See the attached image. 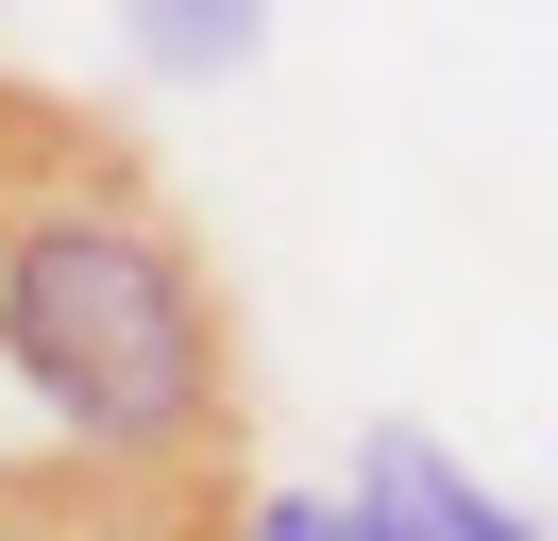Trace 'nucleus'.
<instances>
[{"instance_id": "7ed1b4c3", "label": "nucleus", "mask_w": 558, "mask_h": 541, "mask_svg": "<svg viewBox=\"0 0 558 541\" xmlns=\"http://www.w3.org/2000/svg\"><path fill=\"white\" fill-rule=\"evenodd\" d=\"M254 34H271L254 0H153V17H136V51H153V68H238Z\"/></svg>"}, {"instance_id": "20e7f679", "label": "nucleus", "mask_w": 558, "mask_h": 541, "mask_svg": "<svg viewBox=\"0 0 558 541\" xmlns=\"http://www.w3.org/2000/svg\"><path fill=\"white\" fill-rule=\"evenodd\" d=\"M238 541H355V525H339L322 491H254V507H238Z\"/></svg>"}, {"instance_id": "f03ea898", "label": "nucleus", "mask_w": 558, "mask_h": 541, "mask_svg": "<svg viewBox=\"0 0 558 541\" xmlns=\"http://www.w3.org/2000/svg\"><path fill=\"white\" fill-rule=\"evenodd\" d=\"M457 507H474V473H457L423 423H373V440H355V507H339L355 541H457Z\"/></svg>"}, {"instance_id": "f257e3e1", "label": "nucleus", "mask_w": 558, "mask_h": 541, "mask_svg": "<svg viewBox=\"0 0 558 541\" xmlns=\"http://www.w3.org/2000/svg\"><path fill=\"white\" fill-rule=\"evenodd\" d=\"M254 338L136 119L0 68V541H238Z\"/></svg>"}, {"instance_id": "39448f33", "label": "nucleus", "mask_w": 558, "mask_h": 541, "mask_svg": "<svg viewBox=\"0 0 558 541\" xmlns=\"http://www.w3.org/2000/svg\"><path fill=\"white\" fill-rule=\"evenodd\" d=\"M457 541H542V507H490V491H474V507H457Z\"/></svg>"}]
</instances>
